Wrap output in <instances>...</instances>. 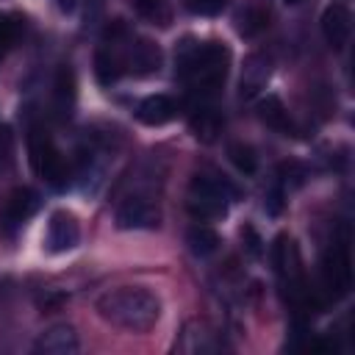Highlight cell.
Wrapping results in <instances>:
<instances>
[{
  "label": "cell",
  "instance_id": "6da1fadb",
  "mask_svg": "<svg viewBox=\"0 0 355 355\" xmlns=\"http://www.w3.org/2000/svg\"><path fill=\"white\" fill-rule=\"evenodd\" d=\"M230 50L225 42H200L186 36L175 53V72L194 94H214L227 78Z\"/></svg>",
  "mask_w": 355,
  "mask_h": 355
},
{
  "label": "cell",
  "instance_id": "7a4b0ae2",
  "mask_svg": "<svg viewBox=\"0 0 355 355\" xmlns=\"http://www.w3.org/2000/svg\"><path fill=\"white\" fill-rule=\"evenodd\" d=\"M94 311L103 322L128 330V333H147L161 319V300L155 291L144 286H119L108 288L94 300Z\"/></svg>",
  "mask_w": 355,
  "mask_h": 355
},
{
  "label": "cell",
  "instance_id": "3957f363",
  "mask_svg": "<svg viewBox=\"0 0 355 355\" xmlns=\"http://www.w3.org/2000/svg\"><path fill=\"white\" fill-rule=\"evenodd\" d=\"M239 191L225 180V175H194L186 189V208L194 219H216L227 214V202L236 200Z\"/></svg>",
  "mask_w": 355,
  "mask_h": 355
},
{
  "label": "cell",
  "instance_id": "277c9868",
  "mask_svg": "<svg viewBox=\"0 0 355 355\" xmlns=\"http://www.w3.org/2000/svg\"><path fill=\"white\" fill-rule=\"evenodd\" d=\"M28 153H31V164H33L36 175L44 183H50L53 189H61L67 183V161L55 150V144L50 141L47 133L33 130L31 139H28Z\"/></svg>",
  "mask_w": 355,
  "mask_h": 355
},
{
  "label": "cell",
  "instance_id": "5b68a950",
  "mask_svg": "<svg viewBox=\"0 0 355 355\" xmlns=\"http://www.w3.org/2000/svg\"><path fill=\"white\" fill-rule=\"evenodd\" d=\"M322 280L324 288L333 300L344 297L349 291L352 283V261H349V244H347V233L341 236V241H333V247L327 250L324 261H322Z\"/></svg>",
  "mask_w": 355,
  "mask_h": 355
},
{
  "label": "cell",
  "instance_id": "8992f818",
  "mask_svg": "<svg viewBox=\"0 0 355 355\" xmlns=\"http://www.w3.org/2000/svg\"><path fill=\"white\" fill-rule=\"evenodd\" d=\"M36 208H39V194L33 189H28V186L14 189L0 208V236L14 239L25 227V222L36 214Z\"/></svg>",
  "mask_w": 355,
  "mask_h": 355
},
{
  "label": "cell",
  "instance_id": "52a82bcc",
  "mask_svg": "<svg viewBox=\"0 0 355 355\" xmlns=\"http://www.w3.org/2000/svg\"><path fill=\"white\" fill-rule=\"evenodd\" d=\"M114 219H116L119 230H153L161 222V211L150 197L133 194V197L119 202Z\"/></svg>",
  "mask_w": 355,
  "mask_h": 355
},
{
  "label": "cell",
  "instance_id": "ba28073f",
  "mask_svg": "<svg viewBox=\"0 0 355 355\" xmlns=\"http://www.w3.org/2000/svg\"><path fill=\"white\" fill-rule=\"evenodd\" d=\"M125 42H128V47H125V55L119 58L122 69L128 67L133 75H155L161 69V47L158 44H153L150 39L130 36V33Z\"/></svg>",
  "mask_w": 355,
  "mask_h": 355
},
{
  "label": "cell",
  "instance_id": "9c48e42d",
  "mask_svg": "<svg viewBox=\"0 0 355 355\" xmlns=\"http://www.w3.org/2000/svg\"><path fill=\"white\" fill-rule=\"evenodd\" d=\"M80 241V225H78V216L69 214V211H53L50 214V222H47V250L53 255H61V252H69L72 247H78Z\"/></svg>",
  "mask_w": 355,
  "mask_h": 355
},
{
  "label": "cell",
  "instance_id": "30bf717a",
  "mask_svg": "<svg viewBox=\"0 0 355 355\" xmlns=\"http://www.w3.org/2000/svg\"><path fill=\"white\" fill-rule=\"evenodd\" d=\"M349 31H352V17L349 8L344 3H330L322 14V33L324 42L333 50H344V44L349 42Z\"/></svg>",
  "mask_w": 355,
  "mask_h": 355
},
{
  "label": "cell",
  "instance_id": "8fae6325",
  "mask_svg": "<svg viewBox=\"0 0 355 355\" xmlns=\"http://www.w3.org/2000/svg\"><path fill=\"white\" fill-rule=\"evenodd\" d=\"M33 349L42 355H75L80 349V338L72 324H53L36 338Z\"/></svg>",
  "mask_w": 355,
  "mask_h": 355
},
{
  "label": "cell",
  "instance_id": "7c38bea8",
  "mask_svg": "<svg viewBox=\"0 0 355 355\" xmlns=\"http://www.w3.org/2000/svg\"><path fill=\"white\" fill-rule=\"evenodd\" d=\"M175 116H178V103L169 94H150L136 108V119L150 128H161V125L172 122Z\"/></svg>",
  "mask_w": 355,
  "mask_h": 355
},
{
  "label": "cell",
  "instance_id": "4fadbf2b",
  "mask_svg": "<svg viewBox=\"0 0 355 355\" xmlns=\"http://www.w3.org/2000/svg\"><path fill=\"white\" fill-rule=\"evenodd\" d=\"M272 75V61L263 53H252L244 58V72H241V97H252L258 89L266 86Z\"/></svg>",
  "mask_w": 355,
  "mask_h": 355
},
{
  "label": "cell",
  "instance_id": "5bb4252c",
  "mask_svg": "<svg viewBox=\"0 0 355 355\" xmlns=\"http://www.w3.org/2000/svg\"><path fill=\"white\" fill-rule=\"evenodd\" d=\"M258 119H261L266 128L277 130V133H286V136L291 133V116H288L283 100L275 97V94H266V97L258 100Z\"/></svg>",
  "mask_w": 355,
  "mask_h": 355
},
{
  "label": "cell",
  "instance_id": "9a60e30c",
  "mask_svg": "<svg viewBox=\"0 0 355 355\" xmlns=\"http://www.w3.org/2000/svg\"><path fill=\"white\" fill-rule=\"evenodd\" d=\"M183 352H216V349H222V344H219V338H216V333L214 330H208L205 324H200V322H191V324H186V330H183V338H180V344H178Z\"/></svg>",
  "mask_w": 355,
  "mask_h": 355
},
{
  "label": "cell",
  "instance_id": "2e32d148",
  "mask_svg": "<svg viewBox=\"0 0 355 355\" xmlns=\"http://www.w3.org/2000/svg\"><path fill=\"white\" fill-rule=\"evenodd\" d=\"M75 72L69 67H61L55 72V83H53V103H55V111L58 116H69L72 108H75Z\"/></svg>",
  "mask_w": 355,
  "mask_h": 355
},
{
  "label": "cell",
  "instance_id": "e0dca14e",
  "mask_svg": "<svg viewBox=\"0 0 355 355\" xmlns=\"http://www.w3.org/2000/svg\"><path fill=\"white\" fill-rule=\"evenodd\" d=\"M236 28L244 39H252L258 33H263L269 28V8L266 6H258V3H250L247 8L239 11L236 17Z\"/></svg>",
  "mask_w": 355,
  "mask_h": 355
},
{
  "label": "cell",
  "instance_id": "ac0fdd59",
  "mask_svg": "<svg viewBox=\"0 0 355 355\" xmlns=\"http://www.w3.org/2000/svg\"><path fill=\"white\" fill-rule=\"evenodd\" d=\"M186 244L191 250V255L197 258H208L219 250V233L211 230L208 225H191L189 233H186Z\"/></svg>",
  "mask_w": 355,
  "mask_h": 355
},
{
  "label": "cell",
  "instance_id": "d6986e66",
  "mask_svg": "<svg viewBox=\"0 0 355 355\" xmlns=\"http://www.w3.org/2000/svg\"><path fill=\"white\" fill-rule=\"evenodd\" d=\"M122 72H125L122 69V61H119V55L111 47H100L94 53V75H97V80L103 86H111Z\"/></svg>",
  "mask_w": 355,
  "mask_h": 355
},
{
  "label": "cell",
  "instance_id": "ffe728a7",
  "mask_svg": "<svg viewBox=\"0 0 355 355\" xmlns=\"http://www.w3.org/2000/svg\"><path fill=\"white\" fill-rule=\"evenodd\" d=\"M191 130L197 139L202 141H214L216 133L222 130V116L214 108H197V114L191 116Z\"/></svg>",
  "mask_w": 355,
  "mask_h": 355
},
{
  "label": "cell",
  "instance_id": "44dd1931",
  "mask_svg": "<svg viewBox=\"0 0 355 355\" xmlns=\"http://www.w3.org/2000/svg\"><path fill=\"white\" fill-rule=\"evenodd\" d=\"M227 158L233 161V166H236L241 175H255V169H258V155H255V150H252L250 144H244V141H233V144L227 147Z\"/></svg>",
  "mask_w": 355,
  "mask_h": 355
},
{
  "label": "cell",
  "instance_id": "7402d4cb",
  "mask_svg": "<svg viewBox=\"0 0 355 355\" xmlns=\"http://www.w3.org/2000/svg\"><path fill=\"white\" fill-rule=\"evenodd\" d=\"M133 11L150 22H158V25H166L169 19V8H166V0H130Z\"/></svg>",
  "mask_w": 355,
  "mask_h": 355
},
{
  "label": "cell",
  "instance_id": "603a6c76",
  "mask_svg": "<svg viewBox=\"0 0 355 355\" xmlns=\"http://www.w3.org/2000/svg\"><path fill=\"white\" fill-rule=\"evenodd\" d=\"M183 6L197 17H216L227 6V0H183Z\"/></svg>",
  "mask_w": 355,
  "mask_h": 355
},
{
  "label": "cell",
  "instance_id": "cb8c5ba5",
  "mask_svg": "<svg viewBox=\"0 0 355 355\" xmlns=\"http://www.w3.org/2000/svg\"><path fill=\"white\" fill-rule=\"evenodd\" d=\"M17 39V22H11L8 17H0V53Z\"/></svg>",
  "mask_w": 355,
  "mask_h": 355
},
{
  "label": "cell",
  "instance_id": "d4e9b609",
  "mask_svg": "<svg viewBox=\"0 0 355 355\" xmlns=\"http://www.w3.org/2000/svg\"><path fill=\"white\" fill-rule=\"evenodd\" d=\"M241 239H247L244 244H247V250H250V255H261V239H258V233L247 225L244 230H241Z\"/></svg>",
  "mask_w": 355,
  "mask_h": 355
},
{
  "label": "cell",
  "instance_id": "484cf974",
  "mask_svg": "<svg viewBox=\"0 0 355 355\" xmlns=\"http://www.w3.org/2000/svg\"><path fill=\"white\" fill-rule=\"evenodd\" d=\"M263 208H266L269 214H280V208H283V191H280V189H272V191H269V200L263 202Z\"/></svg>",
  "mask_w": 355,
  "mask_h": 355
},
{
  "label": "cell",
  "instance_id": "4316f807",
  "mask_svg": "<svg viewBox=\"0 0 355 355\" xmlns=\"http://www.w3.org/2000/svg\"><path fill=\"white\" fill-rule=\"evenodd\" d=\"M286 3H300V0H286Z\"/></svg>",
  "mask_w": 355,
  "mask_h": 355
}]
</instances>
